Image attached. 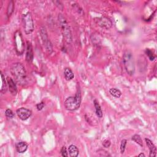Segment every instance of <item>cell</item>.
Wrapping results in <instances>:
<instances>
[{"label": "cell", "mask_w": 157, "mask_h": 157, "mask_svg": "<svg viewBox=\"0 0 157 157\" xmlns=\"http://www.w3.org/2000/svg\"><path fill=\"white\" fill-rule=\"evenodd\" d=\"M11 73L17 84L20 85L27 84V71L24 65L21 63L17 62L12 64L11 68Z\"/></svg>", "instance_id": "1"}, {"label": "cell", "mask_w": 157, "mask_h": 157, "mask_svg": "<svg viewBox=\"0 0 157 157\" xmlns=\"http://www.w3.org/2000/svg\"><path fill=\"white\" fill-rule=\"evenodd\" d=\"M103 146L105 148H109L111 146V141L108 139L104 140L103 142Z\"/></svg>", "instance_id": "25"}, {"label": "cell", "mask_w": 157, "mask_h": 157, "mask_svg": "<svg viewBox=\"0 0 157 157\" xmlns=\"http://www.w3.org/2000/svg\"><path fill=\"white\" fill-rule=\"evenodd\" d=\"M1 92L2 93H5L8 90V82L7 80L5 79V77L4 76L3 74L1 72Z\"/></svg>", "instance_id": "15"}, {"label": "cell", "mask_w": 157, "mask_h": 157, "mask_svg": "<svg viewBox=\"0 0 157 157\" xmlns=\"http://www.w3.org/2000/svg\"><path fill=\"white\" fill-rule=\"evenodd\" d=\"M146 142L147 147H149V151H150V154L149 156L150 157H155L156 156V148L155 146L153 144V143L150 141L149 139H147V138H146L145 139Z\"/></svg>", "instance_id": "12"}, {"label": "cell", "mask_w": 157, "mask_h": 157, "mask_svg": "<svg viewBox=\"0 0 157 157\" xmlns=\"http://www.w3.org/2000/svg\"><path fill=\"white\" fill-rule=\"evenodd\" d=\"M138 156H144V157H145L146 156V155H144L143 153H140L139 155H138Z\"/></svg>", "instance_id": "27"}, {"label": "cell", "mask_w": 157, "mask_h": 157, "mask_svg": "<svg viewBox=\"0 0 157 157\" xmlns=\"http://www.w3.org/2000/svg\"><path fill=\"white\" fill-rule=\"evenodd\" d=\"M27 49H26V60L28 63L32 62L34 58V54H33V47L31 44L27 41Z\"/></svg>", "instance_id": "10"}, {"label": "cell", "mask_w": 157, "mask_h": 157, "mask_svg": "<svg viewBox=\"0 0 157 157\" xmlns=\"http://www.w3.org/2000/svg\"><path fill=\"white\" fill-rule=\"evenodd\" d=\"M14 11V3L13 1H11L8 4L7 9V15L9 17Z\"/></svg>", "instance_id": "20"}, {"label": "cell", "mask_w": 157, "mask_h": 157, "mask_svg": "<svg viewBox=\"0 0 157 157\" xmlns=\"http://www.w3.org/2000/svg\"><path fill=\"white\" fill-rule=\"evenodd\" d=\"M28 144L24 141H20L16 144V150L18 153H23L27 151L28 149Z\"/></svg>", "instance_id": "13"}, {"label": "cell", "mask_w": 157, "mask_h": 157, "mask_svg": "<svg viewBox=\"0 0 157 157\" xmlns=\"http://www.w3.org/2000/svg\"><path fill=\"white\" fill-rule=\"evenodd\" d=\"M146 54L147 55V56L150 61H153L154 59L155 58V56L154 55L153 52L151 51V50H150L149 49H147L146 50Z\"/></svg>", "instance_id": "21"}, {"label": "cell", "mask_w": 157, "mask_h": 157, "mask_svg": "<svg viewBox=\"0 0 157 157\" xmlns=\"http://www.w3.org/2000/svg\"><path fill=\"white\" fill-rule=\"evenodd\" d=\"M22 20L25 33L26 34H30L32 33L34 28V25L32 15H31L30 12H28L27 13L23 14Z\"/></svg>", "instance_id": "5"}, {"label": "cell", "mask_w": 157, "mask_h": 157, "mask_svg": "<svg viewBox=\"0 0 157 157\" xmlns=\"http://www.w3.org/2000/svg\"><path fill=\"white\" fill-rule=\"evenodd\" d=\"M61 154L63 156H64V157L68 156V153L67 150H66V148L65 146L62 147V148L61 149Z\"/></svg>", "instance_id": "24"}, {"label": "cell", "mask_w": 157, "mask_h": 157, "mask_svg": "<svg viewBox=\"0 0 157 157\" xmlns=\"http://www.w3.org/2000/svg\"><path fill=\"white\" fill-rule=\"evenodd\" d=\"M123 63L125 70L130 76H133L135 72V63L134 56L131 52L127 51L124 53Z\"/></svg>", "instance_id": "2"}, {"label": "cell", "mask_w": 157, "mask_h": 157, "mask_svg": "<svg viewBox=\"0 0 157 157\" xmlns=\"http://www.w3.org/2000/svg\"><path fill=\"white\" fill-rule=\"evenodd\" d=\"M5 115H6V117H7L9 118H12L14 116V112H12V111L11 109H8L6 110Z\"/></svg>", "instance_id": "23"}, {"label": "cell", "mask_w": 157, "mask_h": 157, "mask_svg": "<svg viewBox=\"0 0 157 157\" xmlns=\"http://www.w3.org/2000/svg\"><path fill=\"white\" fill-rule=\"evenodd\" d=\"M131 139H132V141H134L137 144H139L140 146H141V147L143 146L142 139L141 137L139 134H134V136H132Z\"/></svg>", "instance_id": "19"}, {"label": "cell", "mask_w": 157, "mask_h": 157, "mask_svg": "<svg viewBox=\"0 0 157 157\" xmlns=\"http://www.w3.org/2000/svg\"><path fill=\"white\" fill-rule=\"evenodd\" d=\"M81 104V94L77 92L74 96H70L66 98L64 105L66 110L74 111L78 109Z\"/></svg>", "instance_id": "4"}, {"label": "cell", "mask_w": 157, "mask_h": 157, "mask_svg": "<svg viewBox=\"0 0 157 157\" xmlns=\"http://www.w3.org/2000/svg\"><path fill=\"white\" fill-rule=\"evenodd\" d=\"M9 87V90L12 95L15 96L17 93V87L14 80L10 77H8L6 79Z\"/></svg>", "instance_id": "11"}, {"label": "cell", "mask_w": 157, "mask_h": 157, "mask_svg": "<svg viewBox=\"0 0 157 157\" xmlns=\"http://www.w3.org/2000/svg\"><path fill=\"white\" fill-rule=\"evenodd\" d=\"M93 103H94V106H95V111H96V114L97 115V116L99 118H102L103 114V111L102 109L101 108V106H100L99 103L98 102V101L96 99H95L93 101Z\"/></svg>", "instance_id": "17"}, {"label": "cell", "mask_w": 157, "mask_h": 157, "mask_svg": "<svg viewBox=\"0 0 157 157\" xmlns=\"http://www.w3.org/2000/svg\"><path fill=\"white\" fill-rule=\"evenodd\" d=\"M64 76L66 80H71L74 77V74L70 68H66L64 71Z\"/></svg>", "instance_id": "16"}, {"label": "cell", "mask_w": 157, "mask_h": 157, "mask_svg": "<svg viewBox=\"0 0 157 157\" xmlns=\"http://www.w3.org/2000/svg\"><path fill=\"white\" fill-rule=\"evenodd\" d=\"M44 106H45L44 103L41 102L40 103H38L37 104H36V108H37V111H41L44 108Z\"/></svg>", "instance_id": "26"}, {"label": "cell", "mask_w": 157, "mask_h": 157, "mask_svg": "<svg viewBox=\"0 0 157 157\" xmlns=\"http://www.w3.org/2000/svg\"><path fill=\"white\" fill-rule=\"evenodd\" d=\"M58 22L65 41L68 43H71L73 39V37L70 27L69 26L66 18L61 14H59L58 15Z\"/></svg>", "instance_id": "3"}, {"label": "cell", "mask_w": 157, "mask_h": 157, "mask_svg": "<svg viewBox=\"0 0 157 157\" xmlns=\"http://www.w3.org/2000/svg\"><path fill=\"white\" fill-rule=\"evenodd\" d=\"M109 93L111 95L116 98H119L122 96V92L116 88H112L109 90Z\"/></svg>", "instance_id": "18"}, {"label": "cell", "mask_w": 157, "mask_h": 157, "mask_svg": "<svg viewBox=\"0 0 157 157\" xmlns=\"http://www.w3.org/2000/svg\"><path fill=\"white\" fill-rule=\"evenodd\" d=\"M127 144V141L126 139H123L121 141V144H120V152L121 153H123L125 150V148H126V146Z\"/></svg>", "instance_id": "22"}, {"label": "cell", "mask_w": 157, "mask_h": 157, "mask_svg": "<svg viewBox=\"0 0 157 157\" xmlns=\"http://www.w3.org/2000/svg\"><path fill=\"white\" fill-rule=\"evenodd\" d=\"M95 22L98 25V26L108 30L110 29L112 26V21L106 17H101L95 18Z\"/></svg>", "instance_id": "8"}, {"label": "cell", "mask_w": 157, "mask_h": 157, "mask_svg": "<svg viewBox=\"0 0 157 157\" xmlns=\"http://www.w3.org/2000/svg\"><path fill=\"white\" fill-rule=\"evenodd\" d=\"M14 44L16 53L18 55H22L25 51V43L19 30H17L14 34Z\"/></svg>", "instance_id": "6"}, {"label": "cell", "mask_w": 157, "mask_h": 157, "mask_svg": "<svg viewBox=\"0 0 157 157\" xmlns=\"http://www.w3.org/2000/svg\"><path fill=\"white\" fill-rule=\"evenodd\" d=\"M41 36L44 46L46 51L48 54H51L53 52V47L51 41H50L49 39L47 31L44 27H42L41 28Z\"/></svg>", "instance_id": "7"}, {"label": "cell", "mask_w": 157, "mask_h": 157, "mask_svg": "<svg viewBox=\"0 0 157 157\" xmlns=\"http://www.w3.org/2000/svg\"><path fill=\"white\" fill-rule=\"evenodd\" d=\"M17 114L20 120L25 121L27 120V119H28L31 114H32V112L28 109L25 108H21L18 109L16 111Z\"/></svg>", "instance_id": "9"}, {"label": "cell", "mask_w": 157, "mask_h": 157, "mask_svg": "<svg viewBox=\"0 0 157 157\" xmlns=\"http://www.w3.org/2000/svg\"><path fill=\"white\" fill-rule=\"evenodd\" d=\"M69 155L71 157H76L79 155V150L77 147L74 145H70L68 147Z\"/></svg>", "instance_id": "14"}]
</instances>
